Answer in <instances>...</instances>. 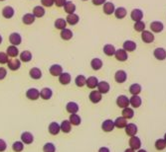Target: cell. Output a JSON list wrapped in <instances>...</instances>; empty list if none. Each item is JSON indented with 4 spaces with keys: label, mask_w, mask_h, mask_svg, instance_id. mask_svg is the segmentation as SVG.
Segmentation results:
<instances>
[{
    "label": "cell",
    "mask_w": 166,
    "mask_h": 152,
    "mask_svg": "<svg viewBox=\"0 0 166 152\" xmlns=\"http://www.w3.org/2000/svg\"><path fill=\"white\" fill-rule=\"evenodd\" d=\"M21 139H22V141L24 142L25 144H31V143L34 141V137H33V135H32L30 132H24V133H22Z\"/></svg>",
    "instance_id": "8d00e7d4"
},
{
    "label": "cell",
    "mask_w": 166,
    "mask_h": 152,
    "mask_svg": "<svg viewBox=\"0 0 166 152\" xmlns=\"http://www.w3.org/2000/svg\"><path fill=\"white\" fill-rule=\"evenodd\" d=\"M91 66L94 70H100L102 67V61L100 58H93L91 61Z\"/></svg>",
    "instance_id": "60d3db41"
},
{
    "label": "cell",
    "mask_w": 166,
    "mask_h": 152,
    "mask_svg": "<svg viewBox=\"0 0 166 152\" xmlns=\"http://www.w3.org/2000/svg\"><path fill=\"white\" fill-rule=\"evenodd\" d=\"M98 90L101 93V94H106L110 91V84L106 81H101L98 84Z\"/></svg>",
    "instance_id": "f1b7e54d"
},
{
    "label": "cell",
    "mask_w": 166,
    "mask_h": 152,
    "mask_svg": "<svg viewBox=\"0 0 166 152\" xmlns=\"http://www.w3.org/2000/svg\"><path fill=\"white\" fill-rule=\"evenodd\" d=\"M116 48H114V45L107 44L104 46V54L107 56H112L116 54Z\"/></svg>",
    "instance_id": "1f68e13d"
},
{
    "label": "cell",
    "mask_w": 166,
    "mask_h": 152,
    "mask_svg": "<svg viewBox=\"0 0 166 152\" xmlns=\"http://www.w3.org/2000/svg\"><path fill=\"white\" fill-rule=\"evenodd\" d=\"M66 21H67V24L71 25V26H75V25H77L78 23H79L80 17H79V15H77L76 13L68 14L67 18H66Z\"/></svg>",
    "instance_id": "7c38bea8"
},
{
    "label": "cell",
    "mask_w": 166,
    "mask_h": 152,
    "mask_svg": "<svg viewBox=\"0 0 166 152\" xmlns=\"http://www.w3.org/2000/svg\"><path fill=\"white\" fill-rule=\"evenodd\" d=\"M137 152H147V151H146V150H143V149H139Z\"/></svg>",
    "instance_id": "680465c9"
},
{
    "label": "cell",
    "mask_w": 166,
    "mask_h": 152,
    "mask_svg": "<svg viewBox=\"0 0 166 152\" xmlns=\"http://www.w3.org/2000/svg\"><path fill=\"white\" fill-rule=\"evenodd\" d=\"M127 125V120L123 118V116H119L116 121H114V126H117V128H123Z\"/></svg>",
    "instance_id": "e575fe53"
},
{
    "label": "cell",
    "mask_w": 166,
    "mask_h": 152,
    "mask_svg": "<svg viewBox=\"0 0 166 152\" xmlns=\"http://www.w3.org/2000/svg\"><path fill=\"white\" fill-rule=\"evenodd\" d=\"M1 43H2V36L0 35V44H1Z\"/></svg>",
    "instance_id": "91938a15"
},
{
    "label": "cell",
    "mask_w": 166,
    "mask_h": 152,
    "mask_svg": "<svg viewBox=\"0 0 166 152\" xmlns=\"http://www.w3.org/2000/svg\"><path fill=\"white\" fill-rule=\"evenodd\" d=\"M71 74L68 72H62L59 75V82L63 85H68L69 83L71 82Z\"/></svg>",
    "instance_id": "e0dca14e"
},
{
    "label": "cell",
    "mask_w": 166,
    "mask_h": 152,
    "mask_svg": "<svg viewBox=\"0 0 166 152\" xmlns=\"http://www.w3.org/2000/svg\"><path fill=\"white\" fill-rule=\"evenodd\" d=\"M54 26L56 29H58V30H63V29H65L67 26V21L64 18H59L55 21Z\"/></svg>",
    "instance_id": "ab89813d"
},
{
    "label": "cell",
    "mask_w": 166,
    "mask_h": 152,
    "mask_svg": "<svg viewBox=\"0 0 166 152\" xmlns=\"http://www.w3.org/2000/svg\"><path fill=\"white\" fill-rule=\"evenodd\" d=\"M0 1H5V0H0Z\"/></svg>",
    "instance_id": "be15d7a7"
},
{
    "label": "cell",
    "mask_w": 166,
    "mask_h": 152,
    "mask_svg": "<svg viewBox=\"0 0 166 152\" xmlns=\"http://www.w3.org/2000/svg\"><path fill=\"white\" fill-rule=\"evenodd\" d=\"M26 97L29 99V100L35 101L40 97V91L36 88H30L26 92Z\"/></svg>",
    "instance_id": "9c48e42d"
},
{
    "label": "cell",
    "mask_w": 166,
    "mask_h": 152,
    "mask_svg": "<svg viewBox=\"0 0 166 152\" xmlns=\"http://www.w3.org/2000/svg\"><path fill=\"white\" fill-rule=\"evenodd\" d=\"M32 59V54L29 50H24L20 54V60L23 62H29Z\"/></svg>",
    "instance_id": "74e56055"
},
{
    "label": "cell",
    "mask_w": 166,
    "mask_h": 152,
    "mask_svg": "<svg viewBox=\"0 0 166 152\" xmlns=\"http://www.w3.org/2000/svg\"><path fill=\"white\" fill-rule=\"evenodd\" d=\"M66 110L70 114H77L79 111V105L75 102H69L66 106Z\"/></svg>",
    "instance_id": "603a6c76"
},
{
    "label": "cell",
    "mask_w": 166,
    "mask_h": 152,
    "mask_svg": "<svg viewBox=\"0 0 166 152\" xmlns=\"http://www.w3.org/2000/svg\"><path fill=\"white\" fill-rule=\"evenodd\" d=\"M129 92L132 95H138L141 92V86L139 84H137V83H134L129 87Z\"/></svg>",
    "instance_id": "ee69618b"
},
{
    "label": "cell",
    "mask_w": 166,
    "mask_h": 152,
    "mask_svg": "<svg viewBox=\"0 0 166 152\" xmlns=\"http://www.w3.org/2000/svg\"><path fill=\"white\" fill-rule=\"evenodd\" d=\"M114 10H116V7H114V4L112 2H106L104 4V8H102V11L106 15H112L114 13Z\"/></svg>",
    "instance_id": "ac0fdd59"
},
{
    "label": "cell",
    "mask_w": 166,
    "mask_h": 152,
    "mask_svg": "<svg viewBox=\"0 0 166 152\" xmlns=\"http://www.w3.org/2000/svg\"><path fill=\"white\" fill-rule=\"evenodd\" d=\"M91 2L96 6H100V5H104L106 2V0H91Z\"/></svg>",
    "instance_id": "11a10c76"
},
{
    "label": "cell",
    "mask_w": 166,
    "mask_h": 152,
    "mask_svg": "<svg viewBox=\"0 0 166 152\" xmlns=\"http://www.w3.org/2000/svg\"><path fill=\"white\" fill-rule=\"evenodd\" d=\"M64 10L67 14H72L75 13L76 11V5L74 4L72 1H67L64 5Z\"/></svg>",
    "instance_id": "d6a6232c"
},
{
    "label": "cell",
    "mask_w": 166,
    "mask_h": 152,
    "mask_svg": "<svg viewBox=\"0 0 166 152\" xmlns=\"http://www.w3.org/2000/svg\"><path fill=\"white\" fill-rule=\"evenodd\" d=\"M122 116L123 118H125L127 120H130V119H132L133 118V116H134V112H133V110L131 109V108H124L122 110Z\"/></svg>",
    "instance_id": "f35d334b"
},
{
    "label": "cell",
    "mask_w": 166,
    "mask_h": 152,
    "mask_svg": "<svg viewBox=\"0 0 166 152\" xmlns=\"http://www.w3.org/2000/svg\"><path fill=\"white\" fill-rule=\"evenodd\" d=\"M6 147H7L6 142H5L3 139H0V152L5 151L6 150Z\"/></svg>",
    "instance_id": "db71d44e"
},
{
    "label": "cell",
    "mask_w": 166,
    "mask_h": 152,
    "mask_svg": "<svg viewBox=\"0 0 166 152\" xmlns=\"http://www.w3.org/2000/svg\"><path fill=\"white\" fill-rule=\"evenodd\" d=\"M101 128H102V131H106V132L112 131L113 128H114V121H112V120H106L104 122H102Z\"/></svg>",
    "instance_id": "5bb4252c"
},
{
    "label": "cell",
    "mask_w": 166,
    "mask_h": 152,
    "mask_svg": "<svg viewBox=\"0 0 166 152\" xmlns=\"http://www.w3.org/2000/svg\"><path fill=\"white\" fill-rule=\"evenodd\" d=\"M69 121H70V122L73 126H79L80 124H81V121H82L81 118H80V116L77 115V114H71Z\"/></svg>",
    "instance_id": "b9f144b4"
},
{
    "label": "cell",
    "mask_w": 166,
    "mask_h": 152,
    "mask_svg": "<svg viewBox=\"0 0 166 152\" xmlns=\"http://www.w3.org/2000/svg\"><path fill=\"white\" fill-rule=\"evenodd\" d=\"M166 147V141L164 139H157L155 141V148L157 150H163Z\"/></svg>",
    "instance_id": "bcb514c9"
},
{
    "label": "cell",
    "mask_w": 166,
    "mask_h": 152,
    "mask_svg": "<svg viewBox=\"0 0 166 152\" xmlns=\"http://www.w3.org/2000/svg\"><path fill=\"white\" fill-rule=\"evenodd\" d=\"M153 55L158 60H164L166 59V50L163 48H157L154 50Z\"/></svg>",
    "instance_id": "30bf717a"
},
{
    "label": "cell",
    "mask_w": 166,
    "mask_h": 152,
    "mask_svg": "<svg viewBox=\"0 0 166 152\" xmlns=\"http://www.w3.org/2000/svg\"><path fill=\"white\" fill-rule=\"evenodd\" d=\"M9 60L6 52H0V64H5Z\"/></svg>",
    "instance_id": "681fc988"
},
{
    "label": "cell",
    "mask_w": 166,
    "mask_h": 152,
    "mask_svg": "<svg viewBox=\"0 0 166 152\" xmlns=\"http://www.w3.org/2000/svg\"><path fill=\"white\" fill-rule=\"evenodd\" d=\"M43 151L44 152H55L56 151V147L54 146L53 143H46L44 145V147H43Z\"/></svg>",
    "instance_id": "c3c4849f"
},
{
    "label": "cell",
    "mask_w": 166,
    "mask_h": 152,
    "mask_svg": "<svg viewBox=\"0 0 166 152\" xmlns=\"http://www.w3.org/2000/svg\"><path fill=\"white\" fill-rule=\"evenodd\" d=\"M9 42L11 45H21L22 43V37H21V35L18 34V33H12V34H10V36H9Z\"/></svg>",
    "instance_id": "52a82bcc"
},
{
    "label": "cell",
    "mask_w": 166,
    "mask_h": 152,
    "mask_svg": "<svg viewBox=\"0 0 166 152\" xmlns=\"http://www.w3.org/2000/svg\"><path fill=\"white\" fill-rule=\"evenodd\" d=\"M49 71H50L51 75H53V76H59V75L63 72V67L60 65V64H53V65L50 67Z\"/></svg>",
    "instance_id": "4316f807"
},
{
    "label": "cell",
    "mask_w": 166,
    "mask_h": 152,
    "mask_svg": "<svg viewBox=\"0 0 166 152\" xmlns=\"http://www.w3.org/2000/svg\"><path fill=\"white\" fill-rule=\"evenodd\" d=\"M60 127H61V131L63 132L69 133V132L71 131V130H72V124L70 122V121H67V120L66 121H63L61 126H60Z\"/></svg>",
    "instance_id": "d590c367"
},
{
    "label": "cell",
    "mask_w": 166,
    "mask_h": 152,
    "mask_svg": "<svg viewBox=\"0 0 166 152\" xmlns=\"http://www.w3.org/2000/svg\"><path fill=\"white\" fill-rule=\"evenodd\" d=\"M127 79V74L124 70H117L116 74H114V80L119 84L124 83Z\"/></svg>",
    "instance_id": "6da1fadb"
},
{
    "label": "cell",
    "mask_w": 166,
    "mask_h": 152,
    "mask_svg": "<svg viewBox=\"0 0 166 152\" xmlns=\"http://www.w3.org/2000/svg\"><path fill=\"white\" fill-rule=\"evenodd\" d=\"M15 14V10L11 6H5L2 9V16L5 19H11Z\"/></svg>",
    "instance_id": "4fadbf2b"
},
{
    "label": "cell",
    "mask_w": 166,
    "mask_h": 152,
    "mask_svg": "<svg viewBox=\"0 0 166 152\" xmlns=\"http://www.w3.org/2000/svg\"><path fill=\"white\" fill-rule=\"evenodd\" d=\"M114 56H116V58H117L118 61H122V62L127 60V58H128L127 51L124 50L123 49L117 50H116V54H114Z\"/></svg>",
    "instance_id": "8992f818"
},
{
    "label": "cell",
    "mask_w": 166,
    "mask_h": 152,
    "mask_svg": "<svg viewBox=\"0 0 166 152\" xmlns=\"http://www.w3.org/2000/svg\"><path fill=\"white\" fill-rule=\"evenodd\" d=\"M35 19H36V17L33 15V13H27L22 17V23L24 25L29 26L35 22Z\"/></svg>",
    "instance_id": "9a60e30c"
},
{
    "label": "cell",
    "mask_w": 166,
    "mask_h": 152,
    "mask_svg": "<svg viewBox=\"0 0 166 152\" xmlns=\"http://www.w3.org/2000/svg\"><path fill=\"white\" fill-rule=\"evenodd\" d=\"M60 36L62 38V40H70L72 38H73V32L70 30V29H63V30H61V34Z\"/></svg>",
    "instance_id": "83f0119b"
},
{
    "label": "cell",
    "mask_w": 166,
    "mask_h": 152,
    "mask_svg": "<svg viewBox=\"0 0 166 152\" xmlns=\"http://www.w3.org/2000/svg\"><path fill=\"white\" fill-rule=\"evenodd\" d=\"M141 103V98L138 95H132V97L129 98V105H131L133 108H139Z\"/></svg>",
    "instance_id": "d4e9b609"
},
{
    "label": "cell",
    "mask_w": 166,
    "mask_h": 152,
    "mask_svg": "<svg viewBox=\"0 0 166 152\" xmlns=\"http://www.w3.org/2000/svg\"><path fill=\"white\" fill-rule=\"evenodd\" d=\"M164 140H165V141H166V133L164 134Z\"/></svg>",
    "instance_id": "94428289"
},
{
    "label": "cell",
    "mask_w": 166,
    "mask_h": 152,
    "mask_svg": "<svg viewBox=\"0 0 166 152\" xmlns=\"http://www.w3.org/2000/svg\"><path fill=\"white\" fill-rule=\"evenodd\" d=\"M137 48L136 44L133 42V40H125V42L123 43V50H127V52L128 51H134Z\"/></svg>",
    "instance_id": "cb8c5ba5"
},
{
    "label": "cell",
    "mask_w": 166,
    "mask_h": 152,
    "mask_svg": "<svg viewBox=\"0 0 166 152\" xmlns=\"http://www.w3.org/2000/svg\"><path fill=\"white\" fill-rule=\"evenodd\" d=\"M125 132H127V135L133 136L137 132V126L134 124H128L125 126Z\"/></svg>",
    "instance_id": "f546056e"
},
{
    "label": "cell",
    "mask_w": 166,
    "mask_h": 152,
    "mask_svg": "<svg viewBox=\"0 0 166 152\" xmlns=\"http://www.w3.org/2000/svg\"><path fill=\"white\" fill-rule=\"evenodd\" d=\"M150 29L152 33H161L164 29V25L160 21H153L150 23Z\"/></svg>",
    "instance_id": "ba28073f"
},
{
    "label": "cell",
    "mask_w": 166,
    "mask_h": 152,
    "mask_svg": "<svg viewBox=\"0 0 166 152\" xmlns=\"http://www.w3.org/2000/svg\"><path fill=\"white\" fill-rule=\"evenodd\" d=\"M117 107L124 109L129 106V98H127L125 95H121L118 96L117 99Z\"/></svg>",
    "instance_id": "3957f363"
},
{
    "label": "cell",
    "mask_w": 166,
    "mask_h": 152,
    "mask_svg": "<svg viewBox=\"0 0 166 152\" xmlns=\"http://www.w3.org/2000/svg\"><path fill=\"white\" fill-rule=\"evenodd\" d=\"M98 84H99V80L96 77H95V76H91V77H89L87 79V81H86V85L88 86V88L90 89H95L98 87Z\"/></svg>",
    "instance_id": "d6986e66"
},
{
    "label": "cell",
    "mask_w": 166,
    "mask_h": 152,
    "mask_svg": "<svg viewBox=\"0 0 166 152\" xmlns=\"http://www.w3.org/2000/svg\"><path fill=\"white\" fill-rule=\"evenodd\" d=\"M102 94L99 91V90H95V91H91V94L89 96V99H90V101L91 103H94V104H98L101 101V96Z\"/></svg>",
    "instance_id": "5b68a950"
},
{
    "label": "cell",
    "mask_w": 166,
    "mask_h": 152,
    "mask_svg": "<svg viewBox=\"0 0 166 152\" xmlns=\"http://www.w3.org/2000/svg\"><path fill=\"white\" fill-rule=\"evenodd\" d=\"M130 18L134 22L140 21L143 18V12H142V10L140 9H133L130 13Z\"/></svg>",
    "instance_id": "8fae6325"
},
{
    "label": "cell",
    "mask_w": 166,
    "mask_h": 152,
    "mask_svg": "<svg viewBox=\"0 0 166 152\" xmlns=\"http://www.w3.org/2000/svg\"><path fill=\"white\" fill-rule=\"evenodd\" d=\"M6 54L10 57H17V56H18V55H19V50H18V48H17L16 45H11L7 48Z\"/></svg>",
    "instance_id": "ffe728a7"
},
{
    "label": "cell",
    "mask_w": 166,
    "mask_h": 152,
    "mask_svg": "<svg viewBox=\"0 0 166 152\" xmlns=\"http://www.w3.org/2000/svg\"><path fill=\"white\" fill-rule=\"evenodd\" d=\"M12 148L15 152H21L23 150V148H24V145H23V143L20 141H16L13 143Z\"/></svg>",
    "instance_id": "7dc6e473"
},
{
    "label": "cell",
    "mask_w": 166,
    "mask_h": 152,
    "mask_svg": "<svg viewBox=\"0 0 166 152\" xmlns=\"http://www.w3.org/2000/svg\"><path fill=\"white\" fill-rule=\"evenodd\" d=\"M41 4L44 7H52L54 5V0H41Z\"/></svg>",
    "instance_id": "f907efd6"
},
{
    "label": "cell",
    "mask_w": 166,
    "mask_h": 152,
    "mask_svg": "<svg viewBox=\"0 0 166 152\" xmlns=\"http://www.w3.org/2000/svg\"><path fill=\"white\" fill-rule=\"evenodd\" d=\"M61 131V127L60 126L57 124V122L53 121V122H51L50 126H49V132L51 134H53V135H57Z\"/></svg>",
    "instance_id": "836d02e7"
},
{
    "label": "cell",
    "mask_w": 166,
    "mask_h": 152,
    "mask_svg": "<svg viewBox=\"0 0 166 152\" xmlns=\"http://www.w3.org/2000/svg\"><path fill=\"white\" fill-rule=\"evenodd\" d=\"M124 152H134V150L132 148H127V150H125Z\"/></svg>",
    "instance_id": "6f0895ef"
},
{
    "label": "cell",
    "mask_w": 166,
    "mask_h": 152,
    "mask_svg": "<svg viewBox=\"0 0 166 152\" xmlns=\"http://www.w3.org/2000/svg\"><path fill=\"white\" fill-rule=\"evenodd\" d=\"M29 75H30V77L32 79H35V80H38L42 77V71L40 70V68L38 67H33L30 69V71H29Z\"/></svg>",
    "instance_id": "44dd1931"
},
{
    "label": "cell",
    "mask_w": 166,
    "mask_h": 152,
    "mask_svg": "<svg viewBox=\"0 0 166 152\" xmlns=\"http://www.w3.org/2000/svg\"><path fill=\"white\" fill-rule=\"evenodd\" d=\"M7 75V70L4 67H0V80H3Z\"/></svg>",
    "instance_id": "f5cc1de1"
},
{
    "label": "cell",
    "mask_w": 166,
    "mask_h": 152,
    "mask_svg": "<svg viewBox=\"0 0 166 152\" xmlns=\"http://www.w3.org/2000/svg\"><path fill=\"white\" fill-rule=\"evenodd\" d=\"M99 152H110V149H108L107 147H101V148H100Z\"/></svg>",
    "instance_id": "9f6ffc18"
},
{
    "label": "cell",
    "mask_w": 166,
    "mask_h": 152,
    "mask_svg": "<svg viewBox=\"0 0 166 152\" xmlns=\"http://www.w3.org/2000/svg\"><path fill=\"white\" fill-rule=\"evenodd\" d=\"M53 96V92L50 88H43L41 91H40V97H41L43 100H49Z\"/></svg>",
    "instance_id": "7402d4cb"
},
{
    "label": "cell",
    "mask_w": 166,
    "mask_h": 152,
    "mask_svg": "<svg viewBox=\"0 0 166 152\" xmlns=\"http://www.w3.org/2000/svg\"><path fill=\"white\" fill-rule=\"evenodd\" d=\"M141 40L145 44H151L152 42H154V35L150 31L144 30L143 32H141Z\"/></svg>",
    "instance_id": "7a4b0ae2"
},
{
    "label": "cell",
    "mask_w": 166,
    "mask_h": 152,
    "mask_svg": "<svg viewBox=\"0 0 166 152\" xmlns=\"http://www.w3.org/2000/svg\"><path fill=\"white\" fill-rule=\"evenodd\" d=\"M86 81H87V78L84 75H78L75 79V83L78 87H83L86 85Z\"/></svg>",
    "instance_id": "f6af8a7d"
},
{
    "label": "cell",
    "mask_w": 166,
    "mask_h": 152,
    "mask_svg": "<svg viewBox=\"0 0 166 152\" xmlns=\"http://www.w3.org/2000/svg\"><path fill=\"white\" fill-rule=\"evenodd\" d=\"M133 28H134V30H135L136 32L141 33V32H143V31L145 30V23L142 21V20L137 21V22L134 23Z\"/></svg>",
    "instance_id": "7bdbcfd3"
},
{
    "label": "cell",
    "mask_w": 166,
    "mask_h": 152,
    "mask_svg": "<svg viewBox=\"0 0 166 152\" xmlns=\"http://www.w3.org/2000/svg\"><path fill=\"white\" fill-rule=\"evenodd\" d=\"M45 13H46V11H45L44 6H36L33 9V15L35 16L36 18H42V17H44Z\"/></svg>",
    "instance_id": "4dcf8cb0"
},
{
    "label": "cell",
    "mask_w": 166,
    "mask_h": 152,
    "mask_svg": "<svg viewBox=\"0 0 166 152\" xmlns=\"http://www.w3.org/2000/svg\"><path fill=\"white\" fill-rule=\"evenodd\" d=\"M113 14H114V16H116V18L121 20V19L125 18V16H127V9H125L124 7H118V8H116Z\"/></svg>",
    "instance_id": "484cf974"
},
{
    "label": "cell",
    "mask_w": 166,
    "mask_h": 152,
    "mask_svg": "<svg viewBox=\"0 0 166 152\" xmlns=\"http://www.w3.org/2000/svg\"><path fill=\"white\" fill-rule=\"evenodd\" d=\"M7 64H8V68L10 70H12V71H16V70H18L21 66V60L17 59L16 57H12L11 59L8 60Z\"/></svg>",
    "instance_id": "277c9868"
},
{
    "label": "cell",
    "mask_w": 166,
    "mask_h": 152,
    "mask_svg": "<svg viewBox=\"0 0 166 152\" xmlns=\"http://www.w3.org/2000/svg\"><path fill=\"white\" fill-rule=\"evenodd\" d=\"M83 1H88V0H83Z\"/></svg>",
    "instance_id": "6125c7cd"
},
{
    "label": "cell",
    "mask_w": 166,
    "mask_h": 152,
    "mask_svg": "<svg viewBox=\"0 0 166 152\" xmlns=\"http://www.w3.org/2000/svg\"><path fill=\"white\" fill-rule=\"evenodd\" d=\"M66 2H67V0H54V4L57 7H64Z\"/></svg>",
    "instance_id": "816d5d0a"
},
{
    "label": "cell",
    "mask_w": 166,
    "mask_h": 152,
    "mask_svg": "<svg viewBox=\"0 0 166 152\" xmlns=\"http://www.w3.org/2000/svg\"><path fill=\"white\" fill-rule=\"evenodd\" d=\"M129 146H130V148H132L133 150L139 149L140 146H141L140 139L137 137V136H135V135L131 136V138L129 139Z\"/></svg>",
    "instance_id": "2e32d148"
}]
</instances>
